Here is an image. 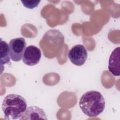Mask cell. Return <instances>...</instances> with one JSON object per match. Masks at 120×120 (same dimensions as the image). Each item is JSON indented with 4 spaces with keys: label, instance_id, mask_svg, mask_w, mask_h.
Segmentation results:
<instances>
[{
    "label": "cell",
    "instance_id": "cell-3",
    "mask_svg": "<svg viewBox=\"0 0 120 120\" xmlns=\"http://www.w3.org/2000/svg\"><path fill=\"white\" fill-rule=\"evenodd\" d=\"M26 43L24 38H17L11 39L9 43V55L13 61H19L22 58Z\"/></svg>",
    "mask_w": 120,
    "mask_h": 120
},
{
    "label": "cell",
    "instance_id": "cell-9",
    "mask_svg": "<svg viewBox=\"0 0 120 120\" xmlns=\"http://www.w3.org/2000/svg\"><path fill=\"white\" fill-rule=\"evenodd\" d=\"M21 1L26 8L29 9H32L38 6L39 3L40 2V0H21Z\"/></svg>",
    "mask_w": 120,
    "mask_h": 120
},
{
    "label": "cell",
    "instance_id": "cell-7",
    "mask_svg": "<svg viewBox=\"0 0 120 120\" xmlns=\"http://www.w3.org/2000/svg\"><path fill=\"white\" fill-rule=\"evenodd\" d=\"M120 47H118L112 52L109 59L108 70L114 76H119L120 74Z\"/></svg>",
    "mask_w": 120,
    "mask_h": 120
},
{
    "label": "cell",
    "instance_id": "cell-4",
    "mask_svg": "<svg viewBox=\"0 0 120 120\" xmlns=\"http://www.w3.org/2000/svg\"><path fill=\"white\" fill-rule=\"evenodd\" d=\"M87 51L82 45H74L68 53V57L70 61L78 66H81L84 64L87 60Z\"/></svg>",
    "mask_w": 120,
    "mask_h": 120
},
{
    "label": "cell",
    "instance_id": "cell-8",
    "mask_svg": "<svg viewBox=\"0 0 120 120\" xmlns=\"http://www.w3.org/2000/svg\"><path fill=\"white\" fill-rule=\"evenodd\" d=\"M0 63L1 68L5 64H8L10 62V55L9 50V45L4 41L0 39Z\"/></svg>",
    "mask_w": 120,
    "mask_h": 120
},
{
    "label": "cell",
    "instance_id": "cell-5",
    "mask_svg": "<svg viewBox=\"0 0 120 120\" xmlns=\"http://www.w3.org/2000/svg\"><path fill=\"white\" fill-rule=\"evenodd\" d=\"M41 57L40 50L36 46L31 45L25 48L22 56V61L25 64L32 66L38 63Z\"/></svg>",
    "mask_w": 120,
    "mask_h": 120
},
{
    "label": "cell",
    "instance_id": "cell-2",
    "mask_svg": "<svg viewBox=\"0 0 120 120\" xmlns=\"http://www.w3.org/2000/svg\"><path fill=\"white\" fill-rule=\"evenodd\" d=\"M27 107L25 99L22 96L15 94L6 96L3 99L1 108L7 120L19 119Z\"/></svg>",
    "mask_w": 120,
    "mask_h": 120
},
{
    "label": "cell",
    "instance_id": "cell-6",
    "mask_svg": "<svg viewBox=\"0 0 120 120\" xmlns=\"http://www.w3.org/2000/svg\"><path fill=\"white\" fill-rule=\"evenodd\" d=\"M19 119L21 120H47V118L42 108L38 106H32L27 108Z\"/></svg>",
    "mask_w": 120,
    "mask_h": 120
},
{
    "label": "cell",
    "instance_id": "cell-1",
    "mask_svg": "<svg viewBox=\"0 0 120 120\" xmlns=\"http://www.w3.org/2000/svg\"><path fill=\"white\" fill-rule=\"evenodd\" d=\"M79 104L82 112L90 117H95L100 114L104 111L105 105L102 94L96 90H90L84 93Z\"/></svg>",
    "mask_w": 120,
    "mask_h": 120
}]
</instances>
